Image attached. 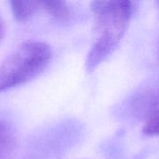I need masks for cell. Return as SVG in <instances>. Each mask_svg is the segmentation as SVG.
Returning <instances> with one entry per match:
<instances>
[{"label":"cell","mask_w":159,"mask_h":159,"mask_svg":"<svg viewBox=\"0 0 159 159\" xmlns=\"http://www.w3.org/2000/svg\"><path fill=\"white\" fill-rule=\"evenodd\" d=\"M134 9L130 1L108 0L91 3L100 34L86 60L85 66L89 73L93 72L115 51L128 29Z\"/></svg>","instance_id":"obj_1"},{"label":"cell","mask_w":159,"mask_h":159,"mask_svg":"<svg viewBox=\"0 0 159 159\" xmlns=\"http://www.w3.org/2000/svg\"><path fill=\"white\" fill-rule=\"evenodd\" d=\"M52 56L50 47L39 41L21 44L0 65V91L24 84L41 74Z\"/></svg>","instance_id":"obj_2"},{"label":"cell","mask_w":159,"mask_h":159,"mask_svg":"<svg viewBox=\"0 0 159 159\" xmlns=\"http://www.w3.org/2000/svg\"><path fill=\"white\" fill-rule=\"evenodd\" d=\"M159 111V75L143 82L119 103L116 114L125 121L148 119Z\"/></svg>","instance_id":"obj_3"},{"label":"cell","mask_w":159,"mask_h":159,"mask_svg":"<svg viewBox=\"0 0 159 159\" xmlns=\"http://www.w3.org/2000/svg\"><path fill=\"white\" fill-rule=\"evenodd\" d=\"M10 6L14 18L19 21H26L30 20L39 11V9L43 8L41 1L13 0L10 2Z\"/></svg>","instance_id":"obj_4"},{"label":"cell","mask_w":159,"mask_h":159,"mask_svg":"<svg viewBox=\"0 0 159 159\" xmlns=\"http://www.w3.org/2000/svg\"><path fill=\"white\" fill-rule=\"evenodd\" d=\"M14 134L11 128L0 120V159H9L14 149Z\"/></svg>","instance_id":"obj_5"},{"label":"cell","mask_w":159,"mask_h":159,"mask_svg":"<svg viewBox=\"0 0 159 159\" xmlns=\"http://www.w3.org/2000/svg\"><path fill=\"white\" fill-rule=\"evenodd\" d=\"M42 7L45 8L51 16L62 19L67 17L70 14V7L68 4L64 1L49 0V1H41Z\"/></svg>","instance_id":"obj_6"},{"label":"cell","mask_w":159,"mask_h":159,"mask_svg":"<svg viewBox=\"0 0 159 159\" xmlns=\"http://www.w3.org/2000/svg\"><path fill=\"white\" fill-rule=\"evenodd\" d=\"M143 132L146 136H159V111L152 115L143 128Z\"/></svg>","instance_id":"obj_7"},{"label":"cell","mask_w":159,"mask_h":159,"mask_svg":"<svg viewBox=\"0 0 159 159\" xmlns=\"http://www.w3.org/2000/svg\"><path fill=\"white\" fill-rule=\"evenodd\" d=\"M4 33H5V24H4L2 18L0 17V40L4 35Z\"/></svg>","instance_id":"obj_8"},{"label":"cell","mask_w":159,"mask_h":159,"mask_svg":"<svg viewBox=\"0 0 159 159\" xmlns=\"http://www.w3.org/2000/svg\"><path fill=\"white\" fill-rule=\"evenodd\" d=\"M145 157H146V153H145V151H143L132 159H145Z\"/></svg>","instance_id":"obj_9"}]
</instances>
